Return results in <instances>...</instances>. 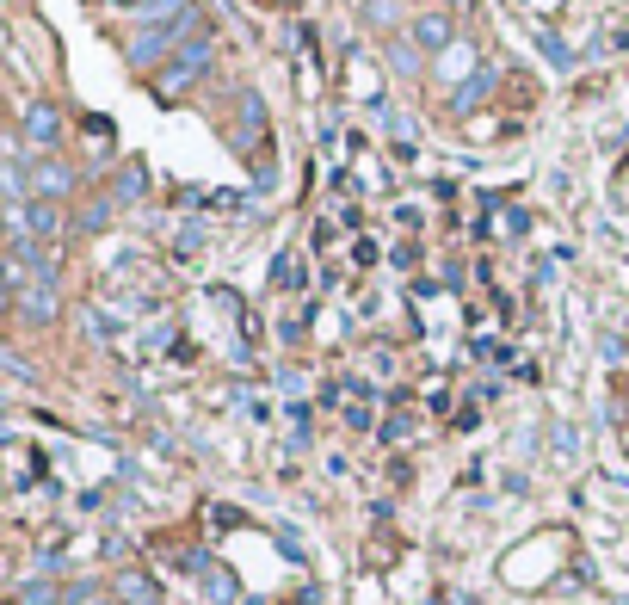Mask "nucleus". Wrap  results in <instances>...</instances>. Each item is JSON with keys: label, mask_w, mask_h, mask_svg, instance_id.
<instances>
[{"label": "nucleus", "mask_w": 629, "mask_h": 605, "mask_svg": "<svg viewBox=\"0 0 629 605\" xmlns=\"http://www.w3.org/2000/svg\"><path fill=\"white\" fill-rule=\"evenodd\" d=\"M185 13H192V0H142V7H136V25L155 31V25H173V19H185Z\"/></svg>", "instance_id": "423d86ee"}, {"label": "nucleus", "mask_w": 629, "mask_h": 605, "mask_svg": "<svg viewBox=\"0 0 629 605\" xmlns=\"http://www.w3.org/2000/svg\"><path fill=\"white\" fill-rule=\"evenodd\" d=\"M414 44H420V50H451V19H444V13L414 19Z\"/></svg>", "instance_id": "0eeeda50"}, {"label": "nucleus", "mask_w": 629, "mask_h": 605, "mask_svg": "<svg viewBox=\"0 0 629 605\" xmlns=\"http://www.w3.org/2000/svg\"><path fill=\"white\" fill-rule=\"evenodd\" d=\"M192 25H198V13H185V19H173V25H155V31H136L130 62H161L179 38H192Z\"/></svg>", "instance_id": "f03ea898"}, {"label": "nucleus", "mask_w": 629, "mask_h": 605, "mask_svg": "<svg viewBox=\"0 0 629 605\" xmlns=\"http://www.w3.org/2000/svg\"><path fill=\"white\" fill-rule=\"evenodd\" d=\"M31 192L56 204L62 192H74V167H62V161H44V167H37V180H31Z\"/></svg>", "instance_id": "39448f33"}, {"label": "nucleus", "mask_w": 629, "mask_h": 605, "mask_svg": "<svg viewBox=\"0 0 629 605\" xmlns=\"http://www.w3.org/2000/svg\"><path fill=\"white\" fill-rule=\"evenodd\" d=\"M105 217H111V198H99V204H87V217H81V229H105Z\"/></svg>", "instance_id": "ddd939ff"}, {"label": "nucleus", "mask_w": 629, "mask_h": 605, "mask_svg": "<svg viewBox=\"0 0 629 605\" xmlns=\"http://www.w3.org/2000/svg\"><path fill=\"white\" fill-rule=\"evenodd\" d=\"M488 87H494V68H475V81H463V87H457V105L469 112V105H475L481 93H488Z\"/></svg>", "instance_id": "9b49d317"}, {"label": "nucleus", "mask_w": 629, "mask_h": 605, "mask_svg": "<svg viewBox=\"0 0 629 605\" xmlns=\"http://www.w3.org/2000/svg\"><path fill=\"white\" fill-rule=\"evenodd\" d=\"M204 593H210V605H235V593H241V587H235L229 568H216V562H210V568H204Z\"/></svg>", "instance_id": "1a4fd4ad"}, {"label": "nucleus", "mask_w": 629, "mask_h": 605, "mask_svg": "<svg viewBox=\"0 0 629 605\" xmlns=\"http://www.w3.org/2000/svg\"><path fill=\"white\" fill-rule=\"evenodd\" d=\"M210 56H216V50H210V38H198L192 50H179V56L161 68V75H155V93H161V99H179V93H185V87H192V81L204 75V68H210Z\"/></svg>", "instance_id": "f257e3e1"}, {"label": "nucleus", "mask_w": 629, "mask_h": 605, "mask_svg": "<svg viewBox=\"0 0 629 605\" xmlns=\"http://www.w3.org/2000/svg\"><path fill=\"white\" fill-rule=\"evenodd\" d=\"M118 599H124V605H161L155 581H148V575H136V568H124V575H118Z\"/></svg>", "instance_id": "6e6552de"}, {"label": "nucleus", "mask_w": 629, "mask_h": 605, "mask_svg": "<svg viewBox=\"0 0 629 605\" xmlns=\"http://www.w3.org/2000/svg\"><path fill=\"white\" fill-rule=\"evenodd\" d=\"M13 599H19V605H62V587H56V581H25Z\"/></svg>", "instance_id": "9d476101"}, {"label": "nucleus", "mask_w": 629, "mask_h": 605, "mask_svg": "<svg viewBox=\"0 0 629 605\" xmlns=\"http://www.w3.org/2000/svg\"><path fill=\"white\" fill-rule=\"evenodd\" d=\"M13 309H19V322H31V328H50L56 315H62V297H56V284H25V291L13 297Z\"/></svg>", "instance_id": "7ed1b4c3"}, {"label": "nucleus", "mask_w": 629, "mask_h": 605, "mask_svg": "<svg viewBox=\"0 0 629 605\" xmlns=\"http://www.w3.org/2000/svg\"><path fill=\"white\" fill-rule=\"evenodd\" d=\"M25 142H37V149H56L62 142V112L56 105H44V99L25 105Z\"/></svg>", "instance_id": "20e7f679"}, {"label": "nucleus", "mask_w": 629, "mask_h": 605, "mask_svg": "<svg viewBox=\"0 0 629 605\" xmlns=\"http://www.w3.org/2000/svg\"><path fill=\"white\" fill-rule=\"evenodd\" d=\"M142 186H148V180H142V167H124V180H118V192H111V204H136Z\"/></svg>", "instance_id": "f8f14e48"}, {"label": "nucleus", "mask_w": 629, "mask_h": 605, "mask_svg": "<svg viewBox=\"0 0 629 605\" xmlns=\"http://www.w3.org/2000/svg\"><path fill=\"white\" fill-rule=\"evenodd\" d=\"M364 7H370V0H364Z\"/></svg>", "instance_id": "2eb2a0df"}, {"label": "nucleus", "mask_w": 629, "mask_h": 605, "mask_svg": "<svg viewBox=\"0 0 629 605\" xmlns=\"http://www.w3.org/2000/svg\"><path fill=\"white\" fill-rule=\"evenodd\" d=\"M395 68H407V75H414V68H420V50H407V44H395Z\"/></svg>", "instance_id": "4468645a"}]
</instances>
